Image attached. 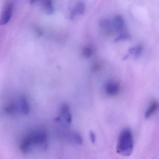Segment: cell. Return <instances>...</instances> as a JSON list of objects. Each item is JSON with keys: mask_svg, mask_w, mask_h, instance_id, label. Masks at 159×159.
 Instances as JSON below:
<instances>
[{"mask_svg": "<svg viewBox=\"0 0 159 159\" xmlns=\"http://www.w3.org/2000/svg\"><path fill=\"white\" fill-rule=\"evenodd\" d=\"M72 120L69 106L64 103L60 107L59 115L56 118V121L65 127H68L72 122Z\"/></svg>", "mask_w": 159, "mask_h": 159, "instance_id": "cell-3", "label": "cell"}, {"mask_svg": "<svg viewBox=\"0 0 159 159\" xmlns=\"http://www.w3.org/2000/svg\"><path fill=\"white\" fill-rule=\"evenodd\" d=\"M13 12V4L8 3L0 16V25H4L9 23L11 20Z\"/></svg>", "mask_w": 159, "mask_h": 159, "instance_id": "cell-4", "label": "cell"}, {"mask_svg": "<svg viewBox=\"0 0 159 159\" xmlns=\"http://www.w3.org/2000/svg\"><path fill=\"white\" fill-rule=\"evenodd\" d=\"M69 137L70 140L77 145H81L83 142V139L82 137L77 132H71L69 135Z\"/></svg>", "mask_w": 159, "mask_h": 159, "instance_id": "cell-10", "label": "cell"}, {"mask_svg": "<svg viewBox=\"0 0 159 159\" xmlns=\"http://www.w3.org/2000/svg\"><path fill=\"white\" fill-rule=\"evenodd\" d=\"M85 4L82 2H79L71 11L70 18L73 19L76 16L82 14L85 11Z\"/></svg>", "mask_w": 159, "mask_h": 159, "instance_id": "cell-9", "label": "cell"}, {"mask_svg": "<svg viewBox=\"0 0 159 159\" xmlns=\"http://www.w3.org/2000/svg\"><path fill=\"white\" fill-rule=\"evenodd\" d=\"M120 87L118 84L114 82H110L107 84L106 86V93L109 95L114 96L119 93Z\"/></svg>", "mask_w": 159, "mask_h": 159, "instance_id": "cell-8", "label": "cell"}, {"mask_svg": "<svg viewBox=\"0 0 159 159\" xmlns=\"http://www.w3.org/2000/svg\"><path fill=\"white\" fill-rule=\"evenodd\" d=\"M130 38V35L128 32L124 31L119 33L118 37L115 39V41L118 42L121 40L127 39Z\"/></svg>", "mask_w": 159, "mask_h": 159, "instance_id": "cell-13", "label": "cell"}, {"mask_svg": "<svg viewBox=\"0 0 159 159\" xmlns=\"http://www.w3.org/2000/svg\"><path fill=\"white\" fill-rule=\"evenodd\" d=\"M36 146L47 148L48 134L44 130H33L27 134L21 141L20 149L23 153H27Z\"/></svg>", "mask_w": 159, "mask_h": 159, "instance_id": "cell-1", "label": "cell"}, {"mask_svg": "<svg viewBox=\"0 0 159 159\" xmlns=\"http://www.w3.org/2000/svg\"><path fill=\"white\" fill-rule=\"evenodd\" d=\"M159 108V104L158 101L155 99H152L148 107L145 112V117L146 119H148L152 116L158 110Z\"/></svg>", "mask_w": 159, "mask_h": 159, "instance_id": "cell-6", "label": "cell"}, {"mask_svg": "<svg viewBox=\"0 0 159 159\" xmlns=\"http://www.w3.org/2000/svg\"><path fill=\"white\" fill-rule=\"evenodd\" d=\"M89 136H90V140L92 143H94L96 140V137L95 133L93 131H91L89 133Z\"/></svg>", "mask_w": 159, "mask_h": 159, "instance_id": "cell-15", "label": "cell"}, {"mask_svg": "<svg viewBox=\"0 0 159 159\" xmlns=\"http://www.w3.org/2000/svg\"><path fill=\"white\" fill-rule=\"evenodd\" d=\"M100 25L104 29L109 30L113 27L112 22L108 19H103L100 20Z\"/></svg>", "mask_w": 159, "mask_h": 159, "instance_id": "cell-11", "label": "cell"}, {"mask_svg": "<svg viewBox=\"0 0 159 159\" xmlns=\"http://www.w3.org/2000/svg\"><path fill=\"white\" fill-rule=\"evenodd\" d=\"M134 149V138L131 129L125 128L121 132L116 147V152L123 156L132 154Z\"/></svg>", "mask_w": 159, "mask_h": 159, "instance_id": "cell-2", "label": "cell"}, {"mask_svg": "<svg viewBox=\"0 0 159 159\" xmlns=\"http://www.w3.org/2000/svg\"><path fill=\"white\" fill-rule=\"evenodd\" d=\"M112 24L113 27L119 33L125 31V21L122 16H116L112 22Z\"/></svg>", "mask_w": 159, "mask_h": 159, "instance_id": "cell-5", "label": "cell"}, {"mask_svg": "<svg viewBox=\"0 0 159 159\" xmlns=\"http://www.w3.org/2000/svg\"><path fill=\"white\" fill-rule=\"evenodd\" d=\"M143 47L141 45H137L128 49L127 54L124 57L123 59H126L130 56L138 57L142 53Z\"/></svg>", "mask_w": 159, "mask_h": 159, "instance_id": "cell-7", "label": "cell"}, {"mask_svg": "<svg viewBox=\"0 0 159 159\" xmlns=\"http://www.w3.org/2000/svg\"><path fill=\"white\" fill-rule=\"evenodd\" d=\"M44 8L46 12L49 14H52L54 12V8L52 2L51 1L44 2Z\"/></svg>", "mask_w": 159, "mask_h": 159, "instance_id": "cell-12", "label": "cell"}, {"mask_svg": "<svg viewBox=\"0 0 159 159\" xmlns=\"http://www.w3.org/2000/svg\"><path fill=\"white\" fill-rule=\"evenodd\" d=\"M93 54V50L91 47L89 46H86L83 50V55L84 57L89 58L91 57Z\"/></svg>", "mask_w": 159, "mask_h": 159, "instance_id": "cell-14", "label": "cell"}]
</instances>
